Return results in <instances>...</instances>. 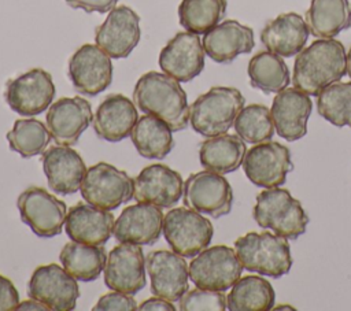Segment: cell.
<instances>
[{
    "label": "cell",
    "instance_id": "6da1fadb",
    "mask_svg": "<svg viewBox=\"0 0 351 311\" xmlns=\"http://www.w3.org/2000/svg\"><path fill=\"white\" fill-rule=\"evenodd\" d=\"M346 74L347 52L344 45L333 38H318L296 55L292 84L310 96H318Z\"/></svg>",
    "mask_w": 351,
    "mask_h": 311
},
{
    "label": "cell",
    "instance_id": "7a4b0ae2",
    "mask_svg": "<svg viewBox=\"0 0 351 311\" xmlns=\"http://www.w3.org/2000/svg\"><path fill=\"white\" fill-rule=\"evenodd\" d=\"M133 103L144 114L166 122L173 132L184 130L189 123L186 93L180 82L167 74H143L134 85Z\"/></svg>",
    "mask_w": 351,
    "mask_h": 311
},
{
    "label": "cell",
    "instance_id": "3957f363",
    "mask_svg": "<svg viewBox=\"0 0 351 311\" xmlns=\"http://www.w3.org/2000/svg\"><path fill=\"white\" fill-rule=\"evenodd\" d=\"M236 255L247 271L280 278L292 267L288 238L270 232H250L234 241Z\"/></svg>",
    "mask_w": 351,
    "mask_h": 311
},
{
    "label": "cell",
    "instance_id": "277c9868",
    "mask_svg": "<svg viewBox=\"0 0 351 311\" xmlns=\"http://www.w3.org/2000/svg\"><path fill=\"white\" fill-rule=\"evenodd\" d=\"M252 216L261 227L270 229L288 240L300 237L310 221L302 203L288 189L278 186L256 195Z\"/></svg>",
    "mask_w": 351,
    "mask_h": 311
},
{
    "label": "cell",
    "instance_id": "5b68a950",
    "mask_svg": "<svg viewBox=\"0 0 351 311\" xmlns=\"http://www.w3.org/2000/svg\"><path fill=\"white\" fill-rule=\"evenodd\" d=\"M244 103L245 99L239 89L213 86L189 107V123L196 133L204 137L223 134L233 126Z\"/></svg>",
    "mask_w": 351,
    "mask_h": 311
},
{
    "label": "cell",
    "instance_id": "8992f818",
    "mask_svg": "<svg viewBox=\"0 0 351 311\" xmlns=\"http://www.w3.org/2000/svg\"><path fill=\"white\" fill-rule=\"evenodd\" d=\"M163 236L174 252L193 258L210 245L214 227L200 212L189 207H176L163 218Z\"/></svg>",
    "mask_w": 351,
    "mask_h": 311
},
{
    "label": "cell",
    "instance_id": "52a82bcc",
    "mask_svg": "<svg viewBox=\"0 0 351 311\" xmlns=\"http://www.w3.org/2000/svg\"><path fill=\"white\" fill-rule=\"evenodd\" d=\"M80 190L86 203L111 211L133 199L134 182L126 171L99 162L86 169Z\"/></svg>",
    "mask_w": 351,
    "mask_h": 311
},
{
    "label": "cell",
    "instance_id": "ba28073f",
    "mask_svg": "<svg viewBox=\"0 0 351 311\" xmlns=\"http://www.w3.org/2000/svg\"><path fill=\"white\" fill-rule=\"evenodd\" d=\"M188 270L195 286L225 292L241 277L243 266L234 249L228 245H214L193 256Z\"/></svg>",
    "mask_w": 351,
    "mask_h": 311
},
{
    "label": "cell",
    "instance_id": "9c48e42d",
    "mask_svg": "<svg viewBox=\"0 0 351 311\" xmlns=\"http://www.w3.org/2000/svg\"><path fill=\"white\" fill-rule=\"evenodd\" d=\"M21 219L41 238L62 233L66 222V203L40 186H29L16 200Z\"/></svg>",
    "mask_w": 351,
    "mask_h": 311
},
{
    "label": "cell",
    "instance_id": "30bf717a",
    "mask_svg": "<svg viewBox=\"0 0 351 311\" xmlns=\"http://www.w3.org/2000/svg\"><path fill=\"white\" fill-rule=\"evenodd\" d=\"M184 206L214 218L225 216L233 206V189L218 173L203 170L191 174L184 182Z\"/></svg>",
    "mask_w": 351,
    "mask_h": 311
},
{
    "label": "cell",
    "instance_id": "8fae6325",
    "mask_svg": "<svg viewBox=\"0 0 351 311\" xmlns=\"http://www.w3.org/2000/svg\"><path fill=\"white\" fill-rule=\"evenodd\" d=\"M53 97L52 75L43 69H32L5 82V103L12 111L23 116H34L44 112Z\"/></svg>",
    "mask_w": 351,
    "mask_h": 311
},
{
    "label": "cell",
    "instance_id": "7c38bea8",
    "mask_svg": "<svg viewBox=\"0 0 351 311\" xmlns=\"http://www.w3.org/2000/svg\"><path fill=\"white\" fill-rule=\"evenodd\" d=\"M29 297L53 311H71L77 306L80 288L77 279L56 263L38 266L29 282Z\"/></svg>",
    "mask_w": 351,
    "mask_h": 311
},
{
    "label": "cell",
    "instance_id": "4fadbf2b",
    "mask_svg": "<svg viewBox=\"0 0 351 311\" xmlns=\"http://www.w3.org/2000/svg\"><path fill=\"white\" fill-rule=\"evenodd\" d=\"M243 169L254 185L270 189L285 184L293 164L289 149L281 142L269 140L247 149Z\"/></svg>",
    "mask_w": 351,
    "mask_h": 311
},
{
    "label": "cell",
    "instance_id": "5bb4252c",
    "mask_svg": "<svg viewBox=\"0 0 351 311\" xmlns=\"http://www.w3.org/2000/svg\"><path fill=\"white\" fill-rule=\"evenodd\" d=\"M69 79L85 96H97L112 81L111 58L93 44L81 45L69 59Z\"/></svg>",
    "mask_w": 351,
    "mask_h": 311
},
{
    "label": "cell",
    "instance_id": "9a60e30c",
    "mask_svg": "<svg viewBox=\"0 0 351 311\" xmlns=\"http://www.w3.org/2000/svg\"><path fill=\"white\" fill-rule=\"evenodd\" d=\"M140 16L128 5L114 7L96 27L95 42L112 59L128 58L140 41Z\"/></svg>",
    "mask_w": 351,
    "mask_h": 311
},
{
    "label": "cell",
    "instance_id": "2e32d148",
    "mask_svg": "<svg viewBox=\"0 0 351 311\" xmlns=\"http://www.w3.org/2000/svg\"><path fill=\"white\" fill-rule=\"evenodd\" d=\"M184 256L174 251H151L145 258V270L151 281V292L171 303L178 301L188 290L189 270Z\"/></svg>",
    "mask_w": 351,
    "mask_h": 311
},
{
    "label": "cell",
    "instance_id": "e0dca14e",
    "mask_svg": "<svg viewBox=\"0 0 351 311\" xmlns=\"http://www.w3.org/2000/svg\"><path fill=\"white\" fill-rule=\"evenodd\" d=\"M145 258L141 245L121 242L107 255L104 284L111 290L134 295L145 286Z\"/></svg>",
    "mask_w": 351,
    "mask_h": 311
},
{
    "label": "cell",
    "instance_id": "ac0fdd59",
    "mask_svg": "<svg viewBox=\"0 0 351 311\" xmlns=\"http://www.w3.org/2000/svg\"><path fill=\"white\" fill-rule=\"evenodd\" d=\"M204 55L199 34L180 32L162 48L158 63L165 74L178 82H189L203 71Z\"/></svg>",
    "mask_w": 351,
    "mask_h": 311
},
{
    "label": "cell",
    "instance_id": "d6986e66",
    "mask_svg": "<svg viewBox=\"0 0 351 311\" xmlns=\"http://www.w3.org/2000/svg\"><path fill=\"white\" fill-rule=\"evenodd\" d=\"M133 199L160 208H171L184 193V181L178 171L166 164L155 163L144 167L133 178Z\"/></svg>",
    "mask_w": 351,
    "mask_h": 311
},
{
    "label": "cell",
    "instance_id": "ffe728a7",
    "mask_svg": "<svg viewBox=\"0 0 351 311\" xmlns=\"http://www.w3.org/2000/svg\"><path fill=\"white\" fill-rule=\"evenodd\" d=\"M93 119L90 103L80 96L62 97L48 107L47 127L58 145L71 147Z\"/></svg>",
    "mask_w": 351,
    "mask_h": 311
},
{
    "label": "cell",
    "instance_id": "44dd1931",
    "mask_svg": "<svg viewBox=\"0 0 351 311\" xmlns=\"http://www.w3.org/2000/svg\"><path fill=\"white\" fill-rule=\"evenodd\" d=\"M163 212L149 203L128 206L114 222L112 234L119 242L152 245L163 233Z\"/></svg>",
    "mask_w": 351,
    "mask_h": 311
},
{
    "label": "cell",
    "instance_id": "7402d4cb",
    "mask_svg": "<svg viewBox=\"0 0 351 311\" xmlns=\"http://www.w3.org/2000/svg\"><path fill=\"white\" fill-rule=\"evenodd\" d=\"M313 111L310 95L298 88H285L271 103V119L277 134L287 141H296L306 136L307 121Z\"/></svg>",
    "mask_w": 351,
    "mask_h": 311
},
{
    "label": "cell",
    "instance_id": "603a6c76",
    "mask_svg": "<svg viewBox=\"0 0 351 311\" xmlns=\"http://www.w3.org/2000/svg\"><path fill=\"white\" fill-rule=\"evenodd\" d=\"M43 170L49 188L58 195H73L82 184L86 166L70 147L53 145L43 152Z\"/></svg>",
    "mask_w": 351,
    "mask_h": 311
},
{
    "label": "cell",
    "instance_id": "cb8c5ba5",
    "mask_svg": "<svg viewBox=\"0 0 351 311\" xmlns=\"http://www.w3.org/2000/svg\"><path fill=\"white\" fill-rule=\"evenodd\" d=\"M136 104L121 93L104 97L93 115V130L100 140L118 142L130 136L138 121Z\"/></svg>",
    "mask_w": 351,
    "mask_h": 311
},
{
    "label": "cell",
    "instance_id": "d4e9b609",
    "mask_svg": "<svg viewBox=\"0 0 351 311\" xmlns=\"http://www.w3.org/2000/svg\"><path fill=\"white\" fill-rule=\"evenodd\" d=\"M206 55L217 63H230L241 53H250L255 47L254 32L234 19L219 22L202 40Z\"/></svg>",
    "mask_w": 351,
    "mask_h": 311
},
{
    "label": "cell",
    "instance_id": "484cf974",
    "mask_svg": "<svg viewBox=\"0 0 351 311\" xmlns=\"http://www.w3.org/2000/svg\"><path fill=\"white\" fill-rule=\"evenodd\" d=\"M114 215L82 201L71 206L66 215L64 230L73 241L104 245L114 230Z\"/></svg>",
    "mask_w": 351,
    "mask_h": 311
},
{
    "label": "cell",
    "instance_id": "4316f807",
    "mask_svg": "<svg viewBox=\"0 0 351 311\" xmlns=\"http://www.w3.org/2000/svg\"><path fill=\"white\" fill-rule=\"evenodd\" d=\"M308 34V26L299 14L285 12L265 25L261 41L267 51L281 58H291L304 48Z\"/></svg>",
    "mask_w": 351,
    "mask_h": 311
},
{
    "label": "cell",
    "instance_id": "83f0119b",
    "mask_svg": "<svg viewBox=\"0 0 351 311\" xmlns=\"http://www.w3.org/2000/svg\"><path fill=\"white\" fill-rule=\"evenodd\" d=\"M247 147L237 134H219L208 137L199 147L200 164L210 171L228 174L236 171L245 156Z\"/></svg>",
    "mask_w": 351,
    "mask_h": 311
},
{
    "label": "cell",
    "instance_id": "f1b7e54d",
    "mask_svg": "<svg viewBox=\"0 0 351 311\" xmlns=\"http://www.w3.org/2000/svg\"><path fill=\"white\" fill-rule=\"evenodd\" d=\"M306 23L317 38H333L351 27V3L348 0H311Z\"/></svg>",
    "mask_w": 351,
    "mask_h": 311
},
{
    "label": "cell",
    "instance_id": "f546056e",
    "mask_svg": "<svg viewBox=\"0 0 351 311\" xmlns=\"http://www.w3.org/2000/svg\"><path fill=\"white\" fill-rule=\"evenodd\" d=\"M130 138L138 155L145 159H165L174 148L170 126L148 114L138 118L130 133Z\"/></svg>",
    "mask_w": 351,
    "mask_h": 311
},
{
    "label": "cell",
    "instance_id": "4dcf8cb0",
    "mask_svg": "<svg viewBox=\"0 0 351 311\" xmlns=\"http://www.w3.org/2000/svg\"><path fill=\"white\" fill-rule=\"evenodd\" d=\"M59 260L77 281L90 282L97 279L104 270L107 253L103 245H90L71 240L60 251Z\"/></svg>",
    "mask_w": 351,
    "mask_h": 311
},
{
    "label": "cell",
    "instance_id": "1f68e13d",
    "mask_svg": "<svg viewBox=\"0 0 351 311\" xmlns=\"http://www.w3.org/2000/svg\"><path fill=\"white\" fill-rule=\"evenodd\" d=\"M274 288L258 275L239 278L226 297L229 311H267L274 307Z\"/></svg>",
    "mask_w": 351,
    "mask_h": 311
},
{
    "label": "cell",
    "instance_id": "d6a6232c",
    "mask_svg": "<svg viewBox=\"0 0 351 311\" xmlns=\"http://www.w3.org/2000/svg\"><path fill=\"white\" fill-rule=\"evenodd\" d=\"M247 73L251 86L263 93H278L291 82L288 66L280 55L270 51H261L254 55L248 62Z\"/></svg>",
    "mask_w": 351,
    "mask_h": 311
},
{
    "label": "cell",
    "instance_id": "836d02e7",
    "mask_svg": "<svg viewBox=\"0 0 351 311\" xmlns=\"http://www.w3.org/2000/svg\"><path fill=\"white\" fill-rule=\"evenodd\" d=\"M226 0H181L178 5L180 25L191 33L206 34L226 14Z\"/></svg>",
    "mask_w": 351,
    "mask_h": 311
},
{
    "label": "cell",
    "instance_id": "e575fe53",
    "mask_svg": "<svg viewBox=\"0 0 351 311\" xmlns=\"http://www.w3.org/2000/svg\"><path fill=\"white\" fill-rule=\"evenodd\" d=\"M51 140L52 136L47 125L36 118L16 119L12 129L7 133L10 149L25 159L43 155Z\"/></svg>",
    "mask_w": 351,
    "mask_h": 311
},
{
    "label": "cell",
    "instance_id": "d590c367",
    "mask_svg": "<svg viewBox=\"0 0 351 311\" xmlns=\"http://www.w3.org/2000/svg\"><path fill=\"white\" fill-rule=\"evenodd\" d=\"M318 114L337 127H351V82H335L317 96Z\"/></svg>",
    "mask_w": 351,
    "mask_h": 311
},
{
    "label": "cell",
    "instance_id": "8d00e7d4",
    "mask_svg": "<svg viewBox=\"0 0 351 311\" xmlns=\"http://www.w3.org/2000/svg\"><path fill=\"white\" fill-rule=\"evenodd\" d=\"M233 126L236 134L251 144L269 141L274 134L270 110L263 104H250L243 107L237 114Z\"/></svg>",
    "mask_w": 351,
    "mask_h": 311
},
{
    "label": "cell",
    "instance_id": "74e56055",
    "mask_svg": "<svg viewBox=\"0 0 351 311\" xmlns=\"http://www.w3.org/2000/svg\"><path fill=\"white\" fill-rule=\"evenodd\" d=\"M178 310L181 311H197V310H213L223 311L228 310L226 296L221 290H208L195 288L186 290L178 300Z\"/></svg>",
    "mask_w": 351,
    "mask_h": 311
},
{
    "label": "cell",
    "instance_id": "f35d334b",
    "mask_svg": "<svg viewBox=\"0 0 351 311\" xmlns=\"http://www.w3.org/2000/svg\"><path fill=\"white\" fill-rule=\"evenodd\" d=\"M95 311H134L137 310V303L132 295L112 290L103 295L97 303L93 306Z\"/></svg>",
    "mask_w": 351,
    "mask_h": 311
},
{
    "label": "cell",
    "instance_id": "ab89813d",
    "mask_svg": "<svg viewBox=\"0 0 351 311\" xmlns=\"http://www.w3.org/2000/svg\"><path fill=\"white\" fill-rule=\"evenodd\" d=\"M19 304V293L12 281L0 274V311L16 310Z\"/></svg>",
    "mask_w": 351,
    "mask_h": 311
},
{
    "label": "cell",
    "instance_id": "60d3db41",
    "mask_svg": "<svg viewBox=\"0 0 351 311\" xmlns=\"http://www.w3.org/2000/svg\"><path fill=\"white\" fill-rule=\"evenodd\" d=\"M71 8H78L85 12L104 14L111 11L118 0H64Z\"/></svg>",
    "mask_w": 351,
    "mask_h": 311
},
{
    "label": "cell",
    "instance_id": "b9f144b4",
    "mask_svg": "<svg viewBox=\"0 0 351 311\" xmlns=\"http://www.w3.org/2000/svg\"><path fill=\"white\" fill-rule=\"evenodd\" d=\"M137 310L140 311H159V310H166V311H174L176 307L171 304V301L162 299L159 296L155 297H149L147 300H144L140 306H137Z\"/></svg>",
    "mask_w": 351,
    "mask_h": 311
},
{
    "label": "cell",
    "instance_id": "7bdbcfd3",
    "mask_svg": "<svg viewBox=\"0 0 351 311\" xmlns=\"http://www.w3.org/2000/svg\"><path fill=\"white\" fill-rule=\"evenodd\" d=\"M16 310L21 311H26V310H36V311H48L49 308L47 306H44L43 303H40L38 300H34L30 297V300H25L22 303H19L16 306Z\"/></svg>",
    "mask_w": 351,
    "mask_h": 311
},
{
    "label": "cell",
    "instance_id": "ee69618b",
    "mask_svg": "<svg viewBox=\"0 0 351 311\" xmlns=\"http://www.w3.org/2000/svg\"><path fill=\"white\" fill-rule=\"evenodd\" d=\"M347 74L351 78V48L347 52Z\"/></svg>",
    "mask_w": 351,
    "mask_h": 311
},
{
    "label": "cell",
    "instance_id": "f6af8a7d",
    "mask_svg": "<svg viewBox=\"0 0 351 311\" xmlns=\"http://www.w3.org/2000/svg\"><path fill=\"white\" fill-rule=\"evenodd\" d=\"M274 310H291V311H293L295 308L292 306L285 304V306H274Z\"/></svg>",
    "mask_w": 351,
    "mask_h": 311
}]
</instances>
